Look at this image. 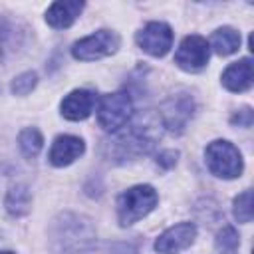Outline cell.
Segmentation results:
<instances>
[{
	"mask_svg": "<svg viewBox=\"0 0 254 254\" xmlns=\"http://www.w3.org/2000/svg\"><path fill=\"white\" fill-rule=\"evenodd\" d=\"M77 216H64L62 238L64 246L60 254H137V250L123 242H97L91 230H81Z\"/></svg>",
	"mask_w": 254,
	"mask_h": 254,
	"instance_id": "6da1fadb",
	"label": "cell"
},
{
	"mask_svg": "<svg viewBox=\"0 0 254 254\" xmlns=\"http://www.w3.org/2000/svg\"><path fill=\"white\" fill-rule=\"evenodd\" d=\"M155 127L157 125L153 123L135 121L131 127H127V131H121L111 141H107L109 157L117 161H129V159L147 155L155 147L157 139L161 137V133H157Z\"/></svg>",
	"mask_w": 254,
	"mask_h": 254,
	"instance_id": "7a4b0ae2",
	"label": "cell"
},
{
	"mask_svg": "<svg viewBox=\"0 0 254 254\" xmlns=\"http://www.w3.org/2000/svg\"><path fill=\"white\" fill-rule=\"evenodd\" d=\"M157 190L151 185H135L117 198V220L121 226H131L147 216L157 206Z\"/></svg>",
	"mask_w": 254,
	"mask_h": 254,
	"instance_id": "3957f363",
	"label": "cell"
},
{
	"mask_svg": "<svg viewBox=\"0 0 254 254\" xmlns=\"http://www.w3.org/2000/svg\"><path fill=\"white\" fill-rule=\"evenodd\" d=\"M97 121L105 131H119L133 115L131 95L125 91L105 93L95 101Z\"/></svg>",
	"mask_w": 254,
	"mask_h": 254,
	"instance_id": "277c9868",
	"label": "cell"
},
{
	"mask_svg": "<svg viewBox=\"0 0 254 254\" xmlns=\"http://www.w3.org/2000/svg\"><path fill=\"white\" fill-rule=\"evenodd\" d=\"M204 159L210 173L220 179H236L244 169L240 151L230 141L224 139H216L208 143L204 149Z\"/></svg>",
	"mask_w": 254,
	"mask_h": 254,
	"instance_id": "5b68a950",
	"label": "cell"
},
{
	"mask_svg": "<svg viewBox=\"0 0 254 254\" xmlns=\"http://www.w3.org/2000/svg\"><path fill=\"white\" fill-rule=\"evenodd\" d=\"M119 48V36L111 30H97L71 46V56L79 62H93L115 54Z\"/></svg>",
	"mask_w": 254,
	"mask_h": 254,
	"instance_id": "8992f818",
	"label": "cell"
},
{
	"mask_svg": "<svg viewBox=\"0 0 254 254\" xmlns=\"http://www.w3.org/2000/svg\"><path fill=\"white\" fill-rule=\"evenodd\" d=\"M208 58H210L208 42L202 36L190 34L179 44L175 54V64L185 71H200L208 64Z\"/></svg>",
	"mask_w": 254,
	"mask_h": 254,
	"instance_id": "52a82bcc",
	"label": "cell"
},
{
	"mask_svg": "<svg viewBox=\"0 0 254 254\" xmlns=\"http://www.w3.org/2000/svg\"><path fill=\"white\" fill-rule=\"evenodd\" d=\"M139 48L149 56L163 58L173 48V30L165 22H149L135 36Z\"/></svg>",
	"mask_w": 254,
	"mask_h": 254,
	"instance_id": "ba28073f",
	"label": "cell"
},
{
	"mask_svg": "<svg viewBox=\"0 0 254 254\" xmlns=\"http://www.w3.org/2000/svg\"><path fill=\"white\" fill-rule=\"evenodd\" d=\"M192 113H194V103H192V97L187 93L171 95L161 107L163 125L173 133H181L189 123V119L192 117Z\"/></svg>",
	"mask_w": 254,
	"mask_h": 254,
	"instance_id": "9c48e42d",
	"label": "cell"
},
{
	"mask_svg": "<svg viewBox=\"0 0 254 254\" xmlns=\"http://www.w3.org/2000/svg\"><path fill=\"white\" fill-rule=\"evenodd\" d=\"M196 238V226L192 222H181L167 228L155 240L157 254H179L181 250L189 248Z\"/></svg>",
	"mask_w": 254,
	"mask_h": 254,
	"instance_id": "30bf717a",
	"label": "cell"
},
{
	"mask_svg": "<svg viewBox=\"0 0 254 254\" xmlns=\"http://www.w3.org/2000/svg\"><path fill=\"white\" fill-rule=\"evenodd\" d=\"M95 95L89 91V89H73L69 91L62 103H60V109H62V115L69 121H83L91 115L93 107H95Z\"/></svg>",
	"mask_w": 254,
	"mask_h": 254,
	"instance_id": "8fae6325",
	"label": "cell"
},
{
	"mask_svg": "<svg viewBox=\"0 0 254 254\" xmlns=\"http://www.w3.org/2000/svg\"><path fill=\"white\" fill-rule=\"evenodd\" d=\"M85 151V145L79 137L75 135H60L54 139L52 149H50V163L54 167H67L71 165L75 159H79Z\"/></svg>",
	"mask_w": 254,
	"mask_h": 254,
	"instance_id": "7c38bea8",
	"label": "cell"
},
{
	"mask_svg": "<svg viewBox=\"0 0 254 254\" xmlns=\"http://www.w3.org/2000/svg\"><path fill=\"white\" fill-rule=\"evenodd\" d=\"M222 85L234 93L250 89V85H252V60L242 58V60L230 64L222 71Z\"/></svg>",
	"mask_w": 254,
	"mask_h": 254,
	"instance_id": "4fadbf2b",
	"label": "cell"
},
{
	"mask_svg": "<svg viewBox=\"0 0 254 254\" xmlns=\"http://www.w3.org/2000/svg\"><path fill=\"white\" fill-rule=\"evenodd\" d=\"M83 10V2H75V0H60V2H54L48 12H46V22L52 26V28H69L77 16L81 14Z\"/></svg>",
	"mask_w": 254,
	"mask_h": 254,
	"instance_id": "5bb4252c",
	"label": "cell"
},
{
	"mask_svg": "<svg viewBox=\"0 0 254 254\" xmlns=\"http://www.w3.org/2000/svg\"><path fill=\"white\" fill-rule=\"evenodd\" d=\"M4 206L6 210L12 214V216H24L30 212L32 208V194L28 190L26 185H14L10 187L8 194H6V200H4Z\"/></svg>",
	"mask_w": 254,
	"mask_h": 254,
	"instance_id": "9a60e30c",
	"label": "cell"
},
{
	"mask_svg": "<svg viewBox=\"0 0 254 254\" xmlns=\"http://www.w3.org/2000/svg\"><path fill=\"white\" fill-rule=\"evenodd\" d=\"M208 48H212L218 56H230V54H234L240 48V34L234 28H230V26L218 28L212 34Z\"/></svg>",
	"mask_w": 254,
	"mask_h": 254,
	"instance_id": "2e32d148",
	"label": "cell"
},
{
	"mask_svg": "<svg viewBox=\"0 0 254 254\" xmlns=\"http://www.w3.org/2000/svg\"><path fill=\"white\" fill-rule=\"evenodd\" d=\"M42 145H44V137L36 127H26L24 131H20L18 147L26 159H34L42 151Z\"/></svg>",
	"mask_w": 254,
	"mask_h": 254,
	"instance_id": "e0dca14e",
	"label": "cell"
},
{
	"mask_svg": "<svg viewBox=\"0 0 254 254\" xmlns=\"http://www.w3.org/2000/svg\"><path fill=\"white\" fill-rule=\"evenodd\" d=\"M214 246L220 254H236L238 252V246H240V238H238V232L234 226L226 224L218 230L216 238H214Z\"/></svg>",
	"mask_w": 254,
	"mask_h": 254,
	"instance_id": "ac0fdd59",
	"label": "cell"
},
{
	"mask_svg": "<svg viewBox=\"0 0 254 254\" xmlns=\"http://www.w3.org/2000/svg\"><path fill=\"white\" fill-rule=\"evenodd\" d=\"M232 214L238 222L246 224L252 220V190L246 189L244 192H240L236 198H234V208H232Z\"/></svg>",
	"mask_w": 254,
	"mask_h": 254,
	"instance_id": "d6986e66",
	"label": "cell"
},
{
	"mask_svg": "<svg viewBox=\"0 0 254 254\" xmlns=\"http://www.w3.org/2000/svg\"><path fill=\"white\" fill-rule=\"evenodd\" d=\"M36 83H38L36 73H34V71H24V73H20L18 77H14L10 89H12L14 95H28V93L36 87Z\"/></svg>",
	"mask_w": 254,
	"mask_h": 254,
	"instance_id": "ffe728a7",
	"label": "cell"
},
{
	"mask_svg": "<svg viewBox=\"0 0 254 254\" xmlns=\"http://www.w3.org/2000/svg\"><path fill=\"white\" fill-rule=\"evenodd\" d=\"M10 44H12V28H10L8 20L4 16H0V60L8 52Z\"/></svg>",
	"mask_w": 254,
	"mask_h": 254,
	"instance_id": "44dd1931",
	"label": "cell"
},
{
	"mask_svg": "<svg viewBox=\"0 0 254 254\" xmlns=\"http://www.w3.org/2000/svg\"><path fill=\"white\" fill-rule=\"evenodd\" d=\"M230 121H232V125H238V127H250L252 125V109L250 107L240 109L238 113H234V117Z\"/></svg>",
	"mask_w": 254,
	"mask_h": 254,
	"instance_id": "7402d4cb",
	"label": "cell"
},
{
	"mask_svg": "<svg viewBox=\"0 0 254 254\" xmlns=\"http://www.w3.org/2000/svg\"><path fill=\"white\" fill-rule=\"evenodd\" d=\"M177 157H179L177 151H163V153L157 157V165L163 167V169H171V167H175Z\"/></svg>",
	"mask_w": 254,
	"mask_h": 254,
	"instance_id": "603a6c76",
	"label": "cell"
},
{
	"mask_svg": "<svg viewBox=\"0 0 254 254\" xmlns=\"http://www.w3.org/2000/svg\"><path fill=\"white\" fill-rule=\"evenodd\" d=\"M0 254H16V252H12V250H0Z\"/></svg>",
	"mask_w": 254,
	"mask_h": 254,
	"instance_id": "cb8c5ba5",
	"label": "cell"
}]
</instances>
